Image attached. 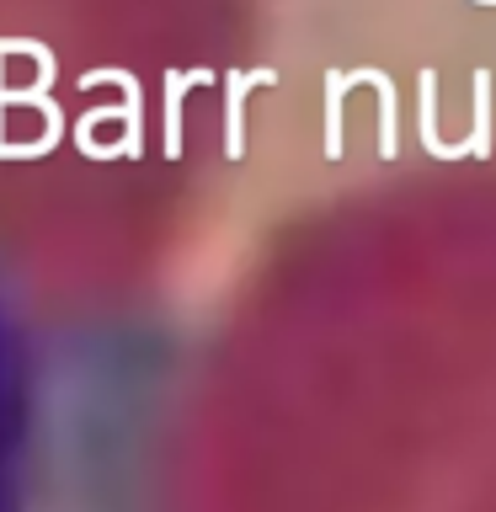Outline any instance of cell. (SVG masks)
Listing matches in <instances>:
<instances>
[{"instance_id": "cell-1", "label": "cell", "mask_w": 496, "mask_h": 512, "mask_svg": "<svg viewBox=\"0 0 496 512\" xmlns=\"http://www.w3.org/2000/svg\"><path fill=\"white\" fill-rule=\"evenodd\" d=\"M91 427V416L32 390L22 368L0 358V512H139Z\"/></svg>"}]
</instances>
